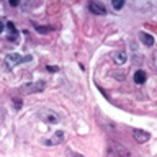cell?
<instances>
[{
	"label": "cell",
	"instance_id": "3957f363",
	"mask_svg": "<svg viewBox=\"0 0 157 157\" xmlns=\"http://www.w3.org/2000/svg\"><path fill=\"white\" fill-rule=\"evenodd\" d=\"M46 83L44 82H33V83H26V85L21 87V92L25 93H36V92H43Z\"/></svg>",
	"mask_w": 157,
	"mask_h": 157
},
{
	"label": "cell",
	"instance_id": "6da1fadb",
	"mask_svg": "<svg viewBox=\"0 0 157 157\" xmlns=\"http://www.w3.org/2000/svg\"><path fill=\"white\" fill-rule=\"evenodd\" d=\"M106 155L108 157H131L129 151H128L124 146L116 144V142H110V144H108Z\"/></svg>",
	"mask_w": 157,
	"mask_h": 157
},
{
	"label": "cell",
	"instance_id": "8fae6325",
	"mask_svg": "<svg viewBox=\"0 0 157 157\" xmlns=\"http://www.w3.org/2000/svg\"><path fill=\"white\" fill-rule=\"evenodd\" d=\"M7 28H8V31H10L8 39H10V41H17V29H15V25L13 23H8Z\"/></svg>",
	"mask_w": 157,
	"mask_h": 157
},
{
	"label": "cell",
	"instance_id": "5b68a950",
	"mask_svg": "<svg viewBox=\"0 0 157 157\" xmlns=\"http://www.w3.org/2000/svg\"><path fill=\"white\" fill-rule=\"evenodd\" d=\"M39 118H43V120L48 121V123H59V115L57 113L49 111V110H43L41 113H39Z\"/></svg>",
	"mask_w": 157,
	"mask_h": 157
},
{
	"label": "cell",
	"instance_id": "7c38bea8",
	"mask_svg": "<svg viewBox=\"0 0 157 157\" xmlns=\"http://www.w3.org/2000/svg\"><path fill=\"white\" fill-rule=\"evenodd\" d=\"M34 28H36L38 33H44V34L49 33V31H52V26H39V25H36Z\"/></svg>",
	"mask_w": 157,
	"mask_h": 157
},
{
	"label": "cell",
	"instance_id": "52a82bcc",
	"mask_svg": "<svg viewBox=\"0 0 157 157\" xmlns=\"http://www.w3.org/2000/svg\"><path fill=\"white\" fill-rule=\"evenodd\" d=\"M132 136H134V139H136L137 142H141V144L147 142V141H149V137H151L149 132H147V131H142V129H134V131H132Z\"/></svg>",
	"mask_w": 157,
	"mask_h": 157
},
{
	"label": "cell",
	"instance_id": "9c48e42d",
	"mask_svg": "<svg viewBox=\"0 0 157 157\" xmlns=\"http://www.w3.org/2000/svg\"><path fill=\"white\" fill-rule=\"evenodd\" d=\"M113 59H115V62L118 64V66H121V64L126 62V52L124 51H116L115 54H113Z\"/></svg>",
	"mask_w": 157,
	"mask_h": 157
},
{
	"label": "cell",
	"instance_id": "2e32d148",
	"mask_svg": "<svg viewBox=\"0 0 157 157\" xmlns=\"http://www.w3.org/2000/svg\"><path fill=\"white\" fill-rule=\"evenodd\" d=\"M3 29H5V25L0 21V33H3Z\"/></svg>",
	"mask_w": 157,
	"mask_h": 157
},
{
	"label": "cell",
	"instance_id": "277c9868",
	"mask_svg": "<svg viewBox=\"0 0 157 157\" xmlns=\"http://www.w3.org/2000/svg\"><path fill=\"white\" fill-rule=\"evenodd\" d=\"M64 139H66L64 131H56V132H54V134L46 141V144H48V146H57V144H62Z\"/></svg>",
	"mask_w": 157,
	"mask_h": 157
},
{
	"label": "cell",
	"instance_id": "7a4b0ae2",
	"mask_svg": "<svg viewBox=\"0 0 157 157\" xmlns=\"http://www.w3.org/2000/svg\"><path fill=\"white\" fill-rule=\"evenodd\" d=\"M21 61H26V59H23L18 52H10L8 56L5 57V66H7V69H10V71H12V69L17 67Z\"/></svg>",
	"mask_w": 157,
	"mask_h": 157
},
{
	"label": "cell",
	"instance_id": "9a60e30c",
	"mask_svg": "<svg viewBox=\"0 0 157 157\" xmlns=\"http://www.w3.org/2000/svg\"><path fill=\"white\" fill-rule=\"evenodd\" d=\"M15 103H17V105H15L17 108H20V106H21V100H18V98H15Z\"/></svg>",
	"mask_w": 157,
	"mask_h": 157
},
{
	"label": "cell",
	"instance_id": "e0dca14e",
	"mask_svg": "<svg viewBox=\"0 0 157 157\" xmlns=\"http://www.w3.org/2000/svg\"><path fill=\"white\" fill-rule=\"evenodd\" d=\"M154 66H155V71H157V52H155V56H154Z\"/></svg>",
	"mask_w": 157,
	"mask_h": 157
},
{
	"label": "cell",
	"instance_id": "30bf717a",
	"mask_svg": "<svg viewBox=\"0 0 157 157\" xmlns=\"http://www.w3.org/2000/svg\"><path fill=\"white\" fill-rule=\"evenodd\" d=\"M146 78H147V75H146L144 71H141V69H139V71L134 72V82L136 83H139V85H141V83L146 82Z\"/></svg>",
	"mask_w": 157,
	"mask_h": 157
},
{
	"label": "cell",
	"instance_id": "ba28073f",
	"mask_svg": "<svg viewBox=\"0 0 157 157\" xmlns=\"http://www.w3.org/2000/svg\"><path fill=\"white\" fill-rule=\"evenodd\" d=\"M139 39H141V43L142 44H146V46H154V36L149 33H144V31H141L139 33Z\"/></svg>",
	"mask_w": 157,
	"mask_h": 157
},
{
	"label": "cell",
	"instance_id": "5bb4252c",
	"mask_svg": "<svg viewBox=\"0 0 157 157\" xmlns=\"http://www.w3.org/2000/svg\"><path fill=\"white\" fill-rule=\"evenodd\" d=\"M8 3L12 5V7H18V5H20V0H8Z\"/></svg>",
	"mask_w": 157,
	"mask_h": 157
},
{
	"label": "cell",
	"instance_id": "4fadbf2b",
	"mask_svg": "<svg viewBox=\"0 0 157 157\" xmlns=\"http://www.w3.org/2000/svg\"><path fill=\"white\" fill-rule=\"evenodd\" d=\"M111 5L115 10H121L123 5H124V0H111Z\"/></svg>",
	"mask_w": 157,
	"mask_h": 157
},
{
	"label": "cell",
	"instance_id": "8992f818",
	"mask_svg": "<svg viewBox=\"0 0 157 157\" xmlns=\"http://www.w3.org/2000/svg\"><path fill=\"white\" fill-rule=\"evenodd\" d=\"M88 8H90V12H92V13H95V15H105V13H106L105 5L100 3V2H95V0L88 3Z\"/></svg>",
	"mask_w": 157,
	"mask_h": 157
}]
</instances>
